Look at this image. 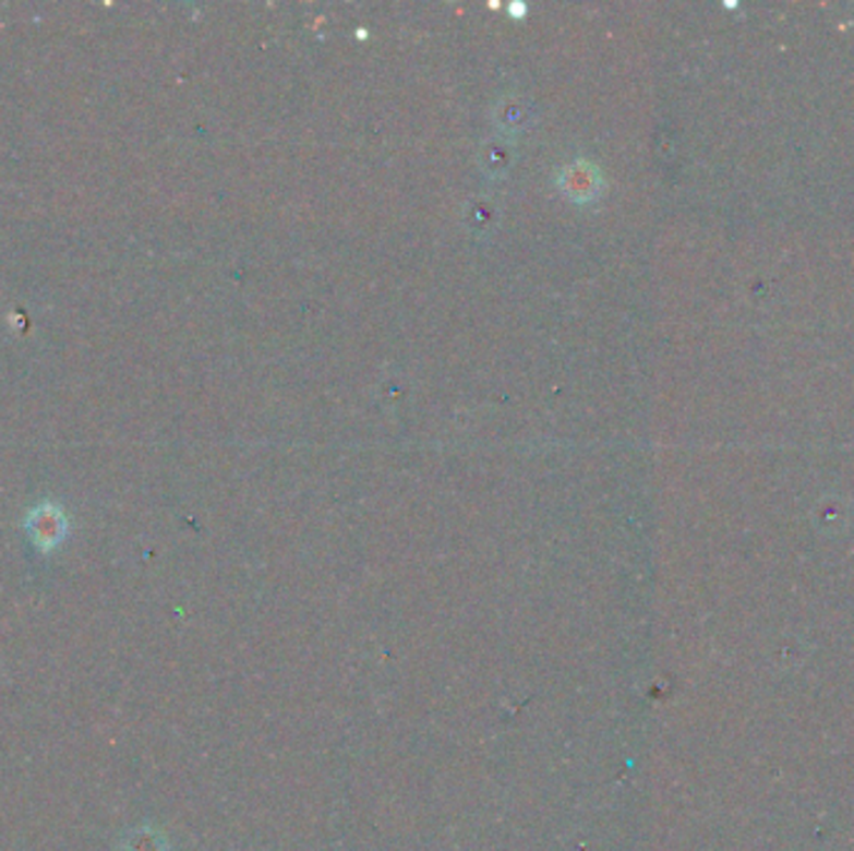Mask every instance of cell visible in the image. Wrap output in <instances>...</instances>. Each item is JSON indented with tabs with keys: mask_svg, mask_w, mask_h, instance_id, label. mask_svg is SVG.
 <instances>
[{
	"mask_svg": "<svg viewBox=\"0 0 854 851\" xmlns=\"http://www.w3.org/2000/svg\"><path fill=\"white\" fill-rule=\"evenodd\" d=\"M25 532L40 552H53L68 537V517L56 502H40L25 517Z\"/></svg>",
	"mask_w": 854,
	"mask_h": 851,
	"instance_id": "cell-1",
	"label": "cell"
},
{
	"mask_svg": "<svg viewBox=\"0 0 854 851\" xmlns=\"http://www.w3.org/2000/svg\"><path fill=\"white\" fill-rule=\"evenodd\" d=\"M602 185L600 180V172L594 170V165L590 163H573L567 165V168L563 170V176H560V188L565 190V195L575 197V200H590L598 195V190Z\"/></svg>",
	"mask_w": 854,
	"mask_h": 851,
	"instance_id": "cell-2",
	"label": "cell"
},
{
	"mask_svg": "<svg viewBox=\"0 0 854 851\" xmlns=\"http://www.w3.org/2000/svg\"><path fill=\"white\" fill-rule=\"evenodd\" d=\"M123 851H168V841L158 829H133L123 841Z\"/></svg>",
	"mask_w": 854,
	"mask_h": 851,
	"instance_id": "cell-3",
	"label": "cell"
}]
</instances>
